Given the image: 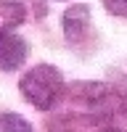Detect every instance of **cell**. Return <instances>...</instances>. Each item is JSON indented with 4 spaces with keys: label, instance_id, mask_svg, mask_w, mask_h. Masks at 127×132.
Instances as JSON below:
<instances>
[{
    "label": "cell",
    "instance_id": "1",
    "mask_svg": "<svg viewBox=\"0 0 127 132\" xmlns=\"http://www.w3.org/2000/svg\"><path fill=\"white\" fill-rule=\"evenodd\" d=\"M19 90L27 98V103H32L37 111H50V108L61 101L64 74L56 66H50V63H37L21 77Z\"/></svg>",
    "mask_w": 127,
    "mask_h": 132
},
{
    "label": "cell",
    "instance_id": "2",
    "mask_svg": "<svg viewBox=\"0 0 127 132\" xmlns=\"http://www.w3.org/2000/svg\"><path fill=\"white\" fill-rule=\"evenodd\" d=\"M61 27H64V37L72 48H85L90 42H95V27H93V16H90V5H69L64 11V19H61Z\"/></svg>",
    "mask_w": 127,
    "mask_h": 132
},
{
    "label": "cell",
    "instance_id": "3",
    "mask_svg": "<svg viewBox=\"0 0 127 132\" xmlns=\"http://www.w3.org/2000/svg\"><path fill=\"white\" fill-rule=\"evenodd\" d=\"M29 56L27 40L16 32H3L0 35V71H16Z\"/></svg>",
    "mask_w": 127,
    "mask_h": 132
},
{
    "label": "cell",
    "instance_id": "4",
    "mask_svg": "<svg viewBox=\"0 0 127 132\" xmlns=\"http://www.w3.org/2000/svg\"><path fill=\"white\" fill-rule=\"evenodd\" d=\"M24 19H27V8L21 3L3 0V3H0V35H3V32H13Z\"/></svg>",
    "mask_w": 127,
    "mask_h": 132
},
{
    "label": "cell",
    "instance_id": "5",
    "mask_svg": "<svg viewBox=\"0 0 127 132\" xmlns=\"http://www.w3.org/2000/svg\"><path fill=\"white\" fill-rule=\"evenodd\" d=\"M0 132H35V129L19 114H0Z\"/></svg>",
    "mask_w": 127,
    "mask_h": 132
},
{
    "label": "cell",
    "instance_id": "6",
    "mask_svg": "<svg viewBox=\"0 0 127 132\" xmlns=\"http://www.w3.org/2000/svg\"><path fill=\"white\" fill-rule=\"evenodd\" d=\"M103 3V8L109 11L111 16H122V19H127V0H101Z\"/></svg>",
    "mask_w": 127,
    "mask_h": 132
},
{
    "label": "cell",
    "instance_id": "7",
    "mask_svg": "<svg viewBox=\"0 0 127 132\" xmlns=\"http://www.w3.org/2000/svg\"><path fill=\"white\" fill-rule=\"evenodd\" d=\"M103 132H119V129H114V127H106V129H103Z\"/></svg>",
    "mask_w": 127,
    "mask_h": 132
}]
</instances>
